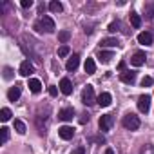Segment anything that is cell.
<instances>
[{
    "mask_svg": "<svg viewBox=\"0 0 154 154\" xmlns=\"http://www.w3.org/2000/svg\"><path fill=\"white\" fill-rule=\"evenodd\" d=\"M82 102H84L85 105H94V103L98 102V98L94 96V87H93V85H87V87L84 89V93H82Z\"/></svg>",
    "mask_w": 154,
    "mask_h": 154,
    "instance_id": "obj_3",
    "label": "cell"
},
{
    "mask_svg": "<svg viewBox=\"0 0 154 154\" xmlns=\"http://www.w3.org/2000/svg\"><path fill=\"white\" fill-rule=\"evenodd\" d=\"M154 84V80L150 78V76H143V80H141V87H150Z\"/></svg>",
    "mask_w": 154,
    "mask_h": 154,
    "instance_id": "obj_29",
    "label": "cell"
},
{
    "mask_svg": "<svg viewBox=\"0 0 154 154\" xmlns=\"http://www.w3.org/2000/svg\"><path fill=\"white\" fill-rule=\"evenodd\" d=\"M69 53H71V49H69V45H62V47L58 49V56H60V58H63V56H67Z\"/></svg>",
    "mask_w": 154,
    "mask_h": 154,
    "instance_id": "obj_28",
    "label": "cell"
},
{
    "mask_svg": "<svg viewBox=\"0 0 154 154\" xmlns=\"http://www.w3.org/2000/svg\"><path fill=\"white\" fill-rule=\"evenodd\" d=\"M8 98H9V102H17V100L20 98V85L11 87V89L8 91Z\"/></svg>",
    "mask_w": 154,
    "mask_h": 154,
    "instance_id": "obj_15",
    "label": "cell"
},
{
    "mask_svg": "<svg viewBox=\"0 0 154 154\" xmlns=\"http://www.w3.org/2000/svg\"><path fill=\"white\" fill-rule=\"evenodd\" d=\"M15 129L18 134H26V123L22 120H15Z\"/></svg>",
    "mask_w": 154,
    "mask_h": 154,
    "instance_id": "obj_24",
    "label": "cell"
},
{
    "mask_svg": "<svg viewBox=\"0 0 154 154\" xmlns=\"http://www.w3.org/2000/svg\"><path fill=\"white\" fill-rule=\"evenodd\" d=\"M140 154H154V147L150 143H145L141 149H140Z\"/></svg>",
    "mask_w": 154,
    "mask_h": 154,
    "instance_id": "obj_26",
    "label": "cell"
},
{
    "mask_svg": "<svg viewBox=\"0 0 154 154\" xmlns=\"http://www.w3.org/2000/svg\"><path fill=\"white\" fill-rule=\"evenodd\" d=\"M84 69H85L87 74H94V72H96V63H94V60H93V58H87Z\"/></svg>",
    "mask_w": 154,
    "mask_h": 154,
    "instance_id": "obj_17",
    "label": "cell"
},
{
    "mask_svg": "<svg viewBox=\"0 0 154 154\" xmlns=\"http://www.w3.org/2000/svg\"><path fill=\"white\" fill-rule=\"evenodd\" d=\"M112 122H114L112 114H102V116H100V120H98V127H100V131H102V132H107V131H111V127H112Z\"/></svg>",
    "mask_w": 154,
    "mask_h": 154,
    "instance_id": "obj_4",
    "label": "cell"
},
{
    "mask_svg": "<svg viewBox=\"0 0 154 154\" xmlns=\"http://www.w3.org/2000/svg\"><path fill=\"white\" fill-rule=\"evenodd\" d=\"M8 140H9V129L2 127V129H0V143H6Z\"/></svg>",
    "mask_w": 154,
    "mask_h": 154,
    "instance_id": "obj_23",
    "label": "cell"
},
{
    "mask_svg": "<svg viewBox=\"0 0 154 154\" xmlns=\"http://www.w3.org/2000/svg\"><path fill=\"white\" fill-rule=\"evenodd\" d=\"M49 94H51V96H56V94H58V89H56L54 85H51V87H49Z\"/></svg>",
    "mask_w": 154,
    "mask_h": 154,
    "instance_id": "obj_34",
    "label": "cell"
},
{
    "mask_svg": "<svg viewBox=\"0 0 154 154\" xmlns=\"http://www.w3.org/2000/svg\"><path fill=\"white\" fill-rule=\"evenodd\" d=\"M29 91H31V93H35V94H38V93L42 91V84H40V80L31 78V80H29Z\"/></svg>",
    "mask_w": 154,
    "mask_h": 154,
    "instance_id": "obj_16",
    "label": "cell"
},
{
    "mask_svg": "<svg viewBox=\"0 0 154 154\" xmlns=\"http://www.w3.org/2000/svg\"><path fill=\"white\" fill-rule=\"evenodd\" d=\"M72 116H74V111H72L71 107H65V109H62V111L58 112V118H60L62 122H71Z\"/></svg>",
    "mask_w": 154,
    "mask_h": 154,
    "instance_id": "obj_12",
    "label": "cell"
},
{
    "mask_svg": "<svg viewBox=\"0 0 154 154\" xmlns=\"http://www.w3.org/2000/svg\"><path fill=\"white\" fill-rule=\"evenodd\" d=\"M98 58H100V62H103V63H109V62L114 58V54H112L111 51H100Z\"/></svg>",
    "mask_w": 154,
    "mask_h": 154,
    "instance_id": "obj_20",
    "label": "cell"
},
{
    "mask_svg": "<svg viewBox=\"0 0 154 154\" xmlns=\"http://www.w3.org/2000/svg\"><path fill=\"white\" fill-rule=\"evenodd\" d=\"M131 26L134 27V29H140L141 27V17L138 15V13H131Z\"/></svg>",
    "mask_w": 154,
    "mask_h": 154,
    "instance_id": "obj_19",
    "label": "cell"
},
{
    "mask_svg": "<svg viewBox=\"0 0 154 154\" xmlns=\"http://www.w3.org/2000/svg\"><path fill=\"white\" fill-rule=\"evenodd\" d=\"M118 69H120V71H123V69H125V62H120V65H118Z\"/></svg>",
    "mask_w": 154,
    "mask_h": 154,
    "instance_id": "obj_36",
    "label": "cell"
},
{
    "mask_svg": "<svg viewBox=\"0 0 154 154\" xmlns=\"http://www.w3.org/2000/svg\"><path fill=\"white\" fill-rule=\"evenodd\" d=\"M58 136H60L62 140H71V138L74 136V129L69 127V125H63V127L58 129Z\"/></svg>",
    "mask_w": 154,
    "mask_h": 154,
    "instance_id": "obj_7",
    "label": "cell"
},
{
    "mask_svg": "<svg viewBox=\"0 0 154 154\" xmlns=\"http://www.w3.org/2000/svg\"><path fill=\"white\" fill-rule=\"evenodd\" d=\"M78 63H80V56H78V54H72V56L67 60L65 69H67V71H76V69H78Z\"/></svg>",
    "mask_w": 154,
    "mask_h": 154,
    "instance_id": "obj_11",
    "label": "cell"
},
{
    "mask_svg": "<svg viewBox=\"0 0 154 154\" xmlns=\"http://www.w3.org/2000/svg\"><path fill=\"white\" fill-rule=\"evenodd\" d=\"M11 118V111L8 109V107H4L2 111H0V120H2V122H8Z\"/></svg>",
    "mask_w": 154,
    "mask_h": 154,
    "instance_id": "obj_27",
    "label": "cell"
},
{
    "mask_svg": "<svg viewBox=\"0 0 154 154\" xmlns=\"http://www.w3.org/2000/svg\"><path fill=\"white\" fill-rule=\"evenodd\" d=\"M71 154H85V149L84 147H78V149H74Z\"/></svg>",
    "mask_w": 154,
    "mask_h": 154,
    "instance_id": "obj_33",
    "label": "cell"
},
{
    "mask_svg": "<svg viewBox=\"0 0 154 154\" xmlns=\"http://www.w3.org/2000/svg\"><path fill=\"white\" fill-rule=\"evenodd\" d=\"M138 42H140L141 45H150V44H152V35H150L149 31H143V33L138 35Z\"/></svg>",
    "mask_w": 154,
    "mask_h": 154,
    "instance_id": "obj_14",
    "label": "cell"
},
{
    "mask_svg": "<svg viewBox=\"0 0 154 154\" xmlns=\"http://www.w3.org/2000/svg\"><path fill=\"white\" fill-rule=\"evenodd\" d=\"M120 78H122V82H123V84L132 85V84L136 82V72H134V71H123V72L120 74Z\"/></svg>",
    "mask_w": 154,
    "mask_h": 154,
    "instance_id": "obj_8",
    "label": "cell"
},
{
    "mask_svg": "<svg viewBox=\"0 0 154 154\" xmlns=\"http://www.w3.org/2000/svg\"><path fill=\"white\" fill-rule=\"evenodd\" d=\"M105 154H114V150H112V149H111V147H109V149H107V150H105Z\"/></svg>",
    "mask_w": 154,
    "mask_h": 154,
    "instance_id": "obj_37",
    "label": "cell"
},
{
    "mask_svg": "<svg viewBox=\"0 0 154 154\" xmlns=\"http://www.w3.org/2000/svg\"><path fill=\"white\" fill-rule=\"evenodd\" d=\"M145 53H141V51H136L132 56H131V63L134 65V67H141L143 63H145Z\"/></svg>",
    "mask_w": 154,
    "mask_h": 154,
    "instance_id": "obj_6",
    "label": "cell"
},
{
    "mask_svg": "<svg viewBox=\"0 0 154 154\" xmlns=\"http://www.w3.org/2000/svg\"><path fill=\"white\" fill-rule=\"evenodd\" d=\"M60 91H62V94H65V96H69V94L72 93V84H71L69 78H62V80H60Z\"/></svg>",
    "mask_w": 154,
    "mask_h": 154,
    "instance_id": "obj_9",
    "label": "cell"
},
{
    "mask_svg": "<svg viewBox=\"0 0 154 154\" xmlns=\"http://www.w3.org/2000/svg\"><path fill=\"white\" fill-rule=\"evenodd\" d=\"M143 13H145V17H147L149 20H152V18H154V4H152V2L143 4Z\"/></svg>",
    "mask_w": 154,
    "mask_h": 154,
    "instance_id": "obj_18",
    "label": "cell"
},
{
    "mask_svg": "<svg viewBox=\"0 0 154 154\" xmlns=\"http://www.w3.org/2000/svg\"><path fill=\"white\" fill-rule=\"evenodd\" d=\"M35 29L38 31V33H54V22H53V18L51 17H42L36 24H35Z\"/></svg>",
    "mask_w": 154,
    "mask_h": 154,
    "instance_id": "obj_1",
    "label": "cell"
},
{
    "mask_svg": "<svg viewBox=\"0 0 154 154\" xmlns=\"http://www.w3.org/2000/svg\"><path fill=\"white\" fill-rule=\"evenodd\" d=\"M69 38H71V33H69V31H60V33H58V40H60L62 44H67Z\"/></svg>",
    "mask_w": 154,
    "mask_h": 154,
    "instance_id": "obj_25",
    "label": "cell"
},
{
    "mask_svg": "<svg viewBox=\"0 0 154 154\" xmlns=\"http://www.w3.org/2000/svg\"><path fill=\"white\" fill-rule=\"evenodd\" d=\"M85 122H89V114H82V118H80V123H85Z\"/></svg>",
    "mask_w": 154,
    "mask_h": 154,
    "instance_id": "obj_35",
    "label": "cell"
},
{
    "mask_svg": "<svg viewBox=\"0 0 154 154\" xmlns=\"http://www.w3.org/2000/svg\"><path fill=\"white\" fill-rule=\"evenodd\" d=\"M49 9H51L53 13H62V11H63V6L58 2V0H53V2L49 4Z\"/></svg>",
    "mask_w": 154,
    "mask_h": 154,
    "instance_id": "obj_22",
    "label": "cell"
},
{
    "mask_svg": "<svg viewBox=\"0 0 154 154\" xmlns=\"http://www.w3.org/2000/svg\"><path fill=\"white\" fill-rule=\"evenodd\" d=\"M118 29H120V22H111V24H109V31H111V33H116Z\"/></svg>",
    "mask_w": 154,
    "mask_h": 154,
    "instance_id": "obj_31",
    "label": "cell"
},
{
    "mask_svg": "<svg viewBox=\"0 0 154 154\" xmlns=\"http://www.w3.org/2000/svg\"><path fill=\"white\" fill-rule=\"evenodd\" d=\"M149 109H150V96L149 94H141L138 98V111L143 112V114H147Z\"/></svg>",
    "mask_w": 154,
    "mask_h": 154,
    "instance_id": "obj_5",
    "label": "cell"
},
{
    "mask_svg": "<svg viewBox=\"0 0 154 154\" xmlns=\"http://www.w3.org/2000/svg\"><path fill=\"white\" fill-rule=\"evenodd\" d=\"M33 71H35V67H33V63L29 60H24L20 63V74L22 76H29V74H33Z\"/></svg>",
    "mask_w": 154,
    "mask_h": 154,
    "instance_id": "obj_10",
    "label": "cell"
},
{
    "mask_svg": "<svg viewBox=\"0 0 154 154\" xmlns=\"http://www.w3.org/2000/svg\"><path fill=\"white\" fill-rule=\"evenodd\" d=\"M100 45H102V47H116V45H118V40H116V38H103V40L100 42Z\"/></svg>",
    "mask_w": 154,
    "mask_h": 154,
    "instance_id": "obj_21",
    "label": "cell"
},
{
    "mask_svg": "<svg viewBox=\"0 0 154 154\" xmlns=\"http://www.w3.org/2000/svg\"><path fill=\"white\" fill-rule=\"evenodd\" d=\"M122 123H123V127L127 129V131H138L140 129V118L136 116V114H125L123 116V120H122Z\"/></svg>",
    "mask_w": 154,
    "mask_h": 154,
    "instance_id": "obj_2",
    "label": "cell"
},
{
    "mask_svg": "<svg viewBox=\"0 0 154 154\" xmlns=\"http://www.w3.org/2000/svg\"><path fill=\"white\" fill-rule=\"evenodd\" d=\"M13 78V69L11 67H4V80H11Z\"/></svg>",
    "mask_w": 154,
    "mask_h": 154,
    "instance_id": "obj_30",
    "label": "cell"
},
{
    "mask_svg": "<svg viewBox=\"0 0 154 154\" xmlns=\"http://www.w3.org/2000/svg\"><path fill=\"white\" fill-rule=\"evenodd\" d=\"M112 103V96L109 94V93H102L100 96H98V105L100 107H109Z\"/></svg>",
    "mask_w": 154,
    "mask_h": 154,
    "instance_id": "obj_13",
    "label": "cell"
},
{
    "mask_svg": "<svg viewBox=\"0 0 154 154\" xmlns=\"http://www.w3.org/2000/svg\"><path fill=\"white\" fill-rule=\"evenodd\" d=\"M20 6H22L24 9H27V8H31V6H33V0H22Z\"/></svg>",
    "mask_w": 154,
    "mask_h": 154,
    "instance_id": "obj_32",
    "label": "cell"
}]
</instances>
